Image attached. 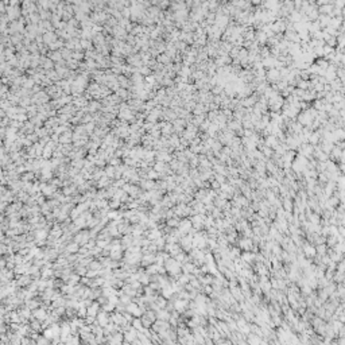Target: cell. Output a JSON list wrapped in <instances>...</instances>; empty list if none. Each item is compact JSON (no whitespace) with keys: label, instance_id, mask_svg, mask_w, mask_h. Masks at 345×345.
Masks as SVG:
<instances>
[{"label":"cell","instance_id":"obj_1","mask_svg":"<svg viewBox=\"0 0 345 345\" xmlns=\"http://www.w3.org/2000/svg\"><path fill=\"white\" fill-rule=\"evenodd\" d=\"M285 209H286V212H287V213H290V210L293 209V204H291L290 200H286L285 201Z\"/></svg>","mask_w":345,"mask_h":345},{"label":"cell","instance_id":"obj_2","mask_svg":"<svg viewBox=\"0 0 345 345\" xmlns=\"http://www.w3.org/2000/svg\"><path fill=\"white\" fill-rule=\"evenodd\" d=\"M252 3H254V4H260L262 0H252Z\"/></svg>","mask_w":345,"mask_h":345}]
</instances>
